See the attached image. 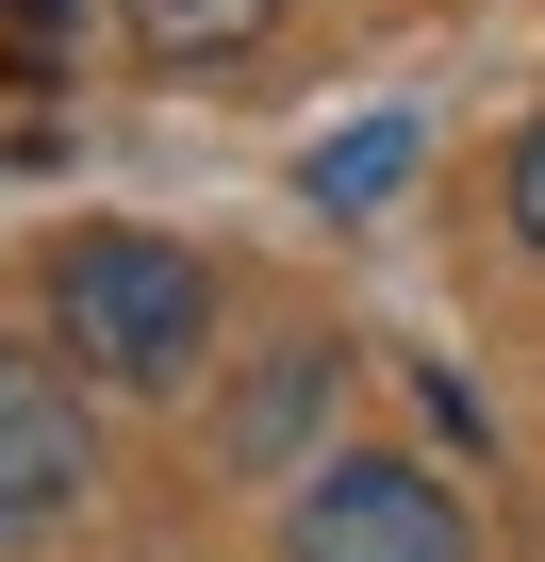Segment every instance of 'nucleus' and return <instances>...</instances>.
<instances>
[{"label":"nucleus","instance_id":"1","mask_svg":"<svg viewBox=\"0 0 545 562\" xmlns=\"http://www.w3.org/2000/svg\"><path fill=\"white\" fill-rule=\"evenodd\" d=\"M50 299H67V364H100V381H133V397L198 381V348H215V281H198V248H166V232H83Z\"/></svg>","mask_w":545,"mask_h":562},{"label":"nucleus","instance_id":"2","mask_svg":"<svg viewBox=\"0 0 545 562\" xmlns=\"http://www.w3.org/2000/svg\"><path fill=\"white\" fill-rule=\"evenodd\" d=\"M298 562H463V513L413 480V463H315L298 513H282Z\"/></svg>","mask_w":545,"mask_h":562},{"label":"nucleus","instance_id":"3","mask_svg":"<svg viewBox=\"0 0 545 562\" xmlns=\"http://www.w3.org/2000/svg\"><path fill=\"white\" fill-rule=\"evenodd\" d=\"M83 480H100V430H83L67 364H18V348H0V546H18V529H67Z\"/></svg>","mask_w":545,"mask_h":562},{"label":"nucleus","instance_id":"4","mask_svg":"<svg viewBox=\"0 0 545 562\" xmlns=\"http://www.w3.org/2000/svg\"><path fill=\"white\" fill-rule=\"evenodd\" d=\"M397 182H413V116H364V133H331V149L298 166V199H315V215H381Z\"/></svg>","mask_w":545,"mask_h":562},{"label":"nucleus","instance_id":"5","mask_svg":"<svg viewBox=\"0 0 545 562\" xmlns=\"http://www.w3.org/2000/svg\"><path fill=\"white\" fill-rule=\"evenodd\" d=\"M149 18V50H231V34H264L282 0H133Z\"/></svg>","mask_w":545,"mask_h":562},{"label":"nucleus","instance_id":"6","mask_svg":"<svg viewBox=\"0 0 545 562\" xmlns=\"http://www.w3.org/2000/svg\"><path fill=\"white\" fill-rule=\"evenodd\" d=\"M512 232H529V248H545V133H529V149H512Z\"/></svg>","mask_w":545,"mask_h":562},{"label":"nucleus","instance_id":"7","mask_svg":"<svg viewBox=\"0 0 545 562\" xmlns=\"http://www.w3.org/2000/svg\"><path fill=\"white\" fill-rule=\"evenodd\" d=\"M18 18H83V0H18Z\"/></svg>","mask_w":545,"mask_h":562}]
</instances>
